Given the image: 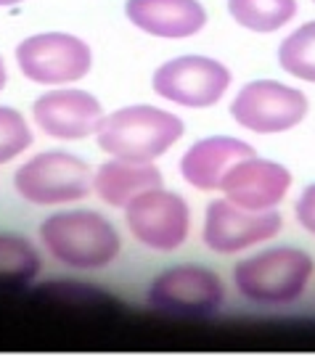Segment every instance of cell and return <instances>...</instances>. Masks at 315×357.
Masks as SVG:
<instances>
[{
  "mask_svg": "<svg viewBox=\"0 0 315 357\" xmlns=\"http://www.w3.org/2000/svg\"><path fill=\"white\" fill-rule=\"evenodd\" d=\"M43 252L77 273L106 270L122 255V233L109 217L88 206H61L38 228Z\"/></svg>",
  "mask_w": 315,
  "mask_h": 357,
  "instance_id": "obj_1",
  "label": "cell"
},
{
  "mask_svg": "<svg viewBox=\"0 0 315 357\" xmlns=\"http://www.w3.org/2000/svg\"><path fill=\"white\" fill-rule=\"evenodd\" d=\"M315 278L310 252L291 243L252 249L233 265V289L254 307H291L302 299Z\"/></svg>",
  "mask_w": 315,
  "mask_h": 357,
  "instance_id": "obj_2",
  "label": "cell"
},
{
  "mask_svg": "<svg viewBox=\"0 0 315 357\" xmlns=\"http://www.w3.org/2000/svg\"><path fill=\"white\" fill-rule=\"evenodd\" d=\"M186 135V122L154 103H127L103 116L96 146L103 156L127 162H156Z\"/></svg>",
  "mask_w": 315,
  "mask_h": 357,
  "instance_id": "obj_3",
  "label": "cell"
},
{
  "mask_svg": "<svg viewBox=\"0 0 315 357\" xmlns=\"http://www.w3.org/2000/svg\"><path fill=\"white\" fill-rule=\"evenodd\" d=\"M13 191L29 206L61 209L93 193V167L72 151H38L13 169Z\"/></svg>",
  "mask_w": 315,
  "mask_h": 357,
  "instance_id": "obj_4",
  "label": "cell"
},
{
  "mask_svg": "<svg viewBox=\"0 0 315 357\" xmlns=\"http://www.w3.org/2000/svg\"><path fill=\"white\" fill-rule=\"evenodd\" d=\"M230 119L252 135H284L310 114V98L300 85L276 77H254L230 98Z\"/></svg>",
  "mask_w": 315,
  "mask_h": 357,
  "instance_id": "obj_5",
  "label": "cell"
},
{
  "mask_svg": "<svg viewBox=\"0 0 315 357\" xmlns=\"http://www.w3.org/2000/svg\"><path fill=\"white\" fill-rule=\"evenodd\" d=\"M230 88H233L230 66L204 53L173 56L156 66L152 75V90L156 98L193 112L223 103Z\"/></svg>",
  "mask_w": 315,
  "mask_h": 357,
  "instance_id": "obj_6",
  "label": "cell"
},
{
  "mask_svg": "<svg viewBox=\"0 0 315 357\" xmlns=\"http://www.w3.org/2000/svg\"><path fill=\"white\" fill-rule=\"evenodd\" d=\"M16 69L27 82L40 88L77 85L93 72V48L72 32L51 29L24 38L13 51Z\"/></svg>",
  "mask_w": 315,
  "mask_h": 357,
  "instance_id": "obj_7",
  "label": "cell"
},
{
  "mask_svg": "<svg viewBox=\"0 0 315 357\" xmlns=\"http://www.w3.org/2000/svg\"><path fill=\"white\" fill-rule=\"evenodd\" d=\"M122 212H125L127 233L138 246L149 252L173 255L189 243L191 228H193V209L189 199L177 191H170L164 185L149 188L135 196Z\"/></svg>",
  "mask_w": 315,
  "mask_h": 357,
  "instance_id": "obj_8",
  "label": "cell"
},
{
  "mask_svg": "<svg viewBox=\"0 0 315 357\" xmlns=\"http://www.w3.org/2000/svg\"><path fill=\"white\" fill-rule=\"evenodd\" d=\"M146 305L167 318H212L226 305V283L207 265H175L154 275Z\"/></svg>",
  "mask_w": 315,
  "mask_h": 357,
  "instance_id": "obj_9",
  "label": "cell"
},
{
  "mask_svg": "<svg viewBox=\"0 0 315 357\" xmlns=\"http://www.w3.org/2000/svg\"><path fill=\"white\" fill-rule=\"evenodd\" d=\"M281 233H284V215L278 209L252 212L228 202L226 196L212 199L204 206L202 243L212 255H247L257 246L276 241Z\"/></svg>",
  "mask_w": 315,
  "mask_h": 357,
  "instance_id": "obj_10",
  "label": "cell"
},
{
  "mask_svg": "<svg viewBox=\"0 0 315 357\" xmlns=\"http://www.w3.org/2000/svg\"><path fill=\"white\" fill-rule=\"evenodd\" d=\"M32 125L51 141L77 143L96 138L101 128L103 103L85 88L64 85V88H45L29 109Z\"/></svg>",
  "mask_w": 315,
  "mask_h": 357,
  "instance_id": "obj_11",
  "label": "cell"
},
{
  "mask_svg": "<svg viewBox=\"0 0 315 357\" xmlns=\"http://www.w3.org/2000/svg\"><path fill=\"white\" fill-rule=\"evenodd\" d=\"M291 188H294V172L289 167L276 159L252 153L228 169L220 193L244 209L270 212L281 209V204L289 199Z\"/></svg>",
  "mask_w": 315,
  "mask_h": 357,
  "instance_id": "obj_12",
  "label": "cell"
},
{
  "mask_svg": "<svg viewBox=\"0 0 315 357\" xmlns=\"http://www.w3.org/2000/svg\"><path fill=\"white\" fill-rule=\"evenodd\" d=\"M254 146L236 135H207L193 141L183 151L177 162V172L183 183H189L193 191L220 193V185L226 180L228 169L239 165L241 159L252 156Z\"/></svg>",
  "mask_w": 315,
  "mask_h": 357,
  "instance_id": "obj_13",
  "label": "cell"
},
{
  "mask_svg": "<svg viewBox=\"0 0 315 357\" xmlns=\"http://www.w3.org/2000/svg\"><path fill=\"white\" fill-rule=\"evenodd\" d=\"M125 19L156 40H191L202 35L210 13L202 0H125Z\"/></svg>",
  "mask_w": 315,
  "mask_h": 357,
  "instance_id": "obj_14",
  "label": "cell"
},
{
  "mask_svg": "<svg viewBox=\"0 0 315 357\" xmlns=\"http://www.w3.org/2000/svg\"><path fill=\"white\" fill-rule=\"evenodd\" d=\"M162 185V169L156 162H127L106 156L93 167V193L112 209H125L135 196Z\"/></svg>",
  "mask_w": 315,
  "mask_h": 357,
  "instance_id": "obj_15",
  "label": "cell"
},
{
  "mask_svg": "<svg viewBox=\"0 0 315 357\" xmlns=\"http://www.w3.org/2000/svg\"><path fill=\"white\" fill-rule=\"evenodd\" d=\"M226 11L252 35H278L297 22L300 0H226Z\"/></svg>",
  "mask_w": 315,
  "mask_h": 357,
  "instance_id": "obj_16",
  "label": "cell"
},
{
  "mask_svg": "<svg viewBox=\"0 0 315 357\" xmlns=\"http://www.w3.org/2000/svg\"><path fill=\"white\" fill-rule=\"evenodd\" d=\"M278 69L286 77L315 85V19L291 26L276 48Z\"/></svg>",
  "mask_w": 315,
  "mask_h": 357,
  "instance_id": "obj_17",
  "label": "cell"
},
{
  "mask_svg": "<svg viewBox=\"0 0 315 357\" xmlns=\"http://www.w3.org/2000/svg\"><path fill=\"white\" fill-rule=\"evenodd\" d=\"M43 273V255L27 236L0 233V283L27 286Z\"/></svg>",
  "mask_w": 315,
  "mask_h": 357,
  "instance_id": "obj_18",
  "label": "cell"
},
{
  "mask_svg": "<svg viewBox=\"0 0 315 357\" xmlns=\"http://www.w3.org/2000/svg\"><path fill=\"white\" fill-rule=\"evenodd\" d=\"M35 143L32 125L19 109L0 106V167L16 162Z\"/></svg>",
  "mask_w": 315,
  "mask_h": 357,
  "instance_id": "obj_19",
  "label": "cell"
},
{
  "mask_svg": "<svg viewBox=\"0 0 315 357\" xmlns=\"http://www.w3.org/2000/svg\"><path fill=\"white\" fill-rule=\"evenodd\" d=\"M294 220H297V225L315 238V180L313 183H307L300 196H297V202H294Z\"/></svg>",
  "mask_w": 315,
  "mask_h": 357,
  "instance_id": "obj_20",
  "label": "cell"
},
{
  "mask_svg": "<svg viewBox=\"0 0 315 357\" xmlns=\"http://www.w3.org/2000/svg\"><path fill=\"white\" fill-rule=\"evenodd\" d=\"M6 85H8V66H6V59L0 56V93L6 90Z\"/></svg>",
  "mask_w": 315,
  "mask_h": 357,
  "instance_id": "obj_21",
  "label": "cell"
},
{
  "mask_svg": "<svg viewBox=\"0 0 315 357\" xmlns=\"http://www.w3.org/2000/svg\"><path fill=\"white\" fill-rule=\"evenodd\" d=\"M27 0H0V8H13V6H22Z\"/></svg>",
  "mask_w": 315,
  "mask_h": 357,
  "instance_id": "obj_22",
  "label": "cell"
},
{
  "mask_svg": "<svg viewBox=\"0 0 315 357\" xmlns=\"http://www.w3.org/2000/svg\"><path fill=\"white\" fill-rule=\"evenodd\" d=\"M310 3H313V6H315V0H310Z\"/></svg>",
  "mask_w": 315,
  "mask_h": 357,
  "instance_id": "obj_23",
  "label": "cell"
}]
</instances>
